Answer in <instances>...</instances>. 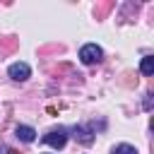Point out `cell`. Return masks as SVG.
<instances>
[{
	"mask_svg": "<svg viewBox=\"0 0 154 154\" xmlns=\"http://www.w3.org/2000/svg\"><path fill=\"white\" fill-rule=\"evenodd\" d=\"M7 75H10L14 82H24V79L31 75V67H29L26 63H12V65L7 67Z\"/></svg>",
	"mask_w": 154,
	"mask_h": 154,
	"instance_id": "obj_3",
	"label": "cell"
},
{
	"mask_svg": "<svg viewBox=\"0 0 154 154\" xmlns=\"http://www.w3.org/2000/svg\"><path fill=\"white\" fill-rule=\"evenodd\" d=\"M152 108V94H147V99H144V111H149Z\"/></svg>",
	"mask_w": 154,
	"mask_h": 154,
	"instance_id": "obj_8",
	"label": "cell"
},
{
	"mask_svg": "<svg viewBox=\"0 0 154 154\" xmlns=\"http://www.w3.org/2000/svg\"><path fill=\"white\" fill-rule=\"evenodd\" d=\"M75 135V140L77 142H82V144H91L94 142V132H91V128H87V125H75V130H72Z\"/></svg>",
	"mask_w": 154,
	"mask_h": 154,
	"instance_id": "obj_4",
	"label": "cell"
},
{
	"mask_svg": "<svg viewBox=\"0 0 154 154\" xmlns=\"http://www.w3.org/2000/svg\"><path fill=\"white\" fill-rule=\"evenodd\" d=\"M43 142H46L48 147L63 149L65 142H67V130H65V128H53V130H48V132L43 135Z\"/></svg>",
	"mask_w": 154,
	"mask_h": 154,
	"instance_id": "obj_2",
	"label": "cell"
},
{
	"mask_svg": "<svg viewBox=\"0 0 154 154\" xmlns=\"http://www.w3.org/2000/svg\"><path fill=\"white\" fill-rule=\"evenodd\" d=\"M101 58H103V51H101L96 43H87V46H82V48H79V60H82L84 65L101 63Z\"/></svg>",
	"mask_w": 154,
	"mask_h": 154,
	"instance_id": "obj_1",
	"label": "cell"
},
{
	"mask_svg": "<svg viewBox=\"0 0 154 154\" xmlns=\"http://www.w3.org/2000/svg\"><path fill=\"white\" fill-rule=\"evenodd\" d=\"M111 154H137V149H135L132 144H125V142H123V144L113 147V152H111Z\"/></svg>",
	"mask_w": 154,
	"mask_h": 154,
	"instance_id": "obj_7",
	"label": "cell"
},
{
	"mask_svg": "<svg viewBox=\"0 0 154 154\" xmlns=\"http://www.w3.org/2000/svg\"><path fill=\"white\" fill-rule=\"evenodd\" d=\"M14 135H17L22 142H34V140H36V130H34V128H29V125H17Z\"/></svg>",
	"mask_w": 154,
	"mask_h": 154,
	"instance_id": "obj_5",
	"label": "cell"
},
{
	"mask_svg": "<svg viewBox=\"0 0 154 154\" xmlns=\"http://www.w3.org/2000/svg\"><path fill=\"white\" fill-rule=\"evenodd\" d=\"M140 70H142V75H154V58L152 55H144L142 58V63H140Z\"/></svg>",
	"mask_w": 154,
	"mask_h": 154,
	"instance_id": "obj_6",
	"label": "cell"
}]
</instances>
